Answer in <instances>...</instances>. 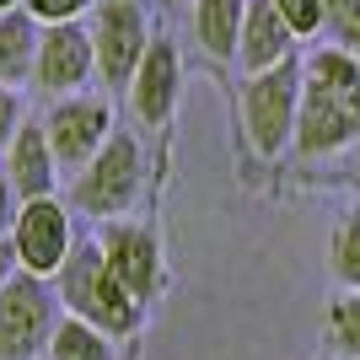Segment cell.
Masks as SVG:
<instances>
[{
  "instance_id": "1",
  "label": "cell",
  "mask_w": 360,
  "mask_h": 360,
  "mask_svg": "<svg viewBox=\"0 0 360 360\" xmlns=\"http://www.w3.org/2000/svg\"><path fill=\"white\" fill-rule=\"evenodd\" d=\"M360 140V54L355 49H317L301 60L296 103V156H333Z\"/></svg>"
},
{
  "instance_id": "25",
  "label": "cell",
  "mask_w": 360,
  "mask_h": 360,
  "mask_svg": "<svg viewBox=\"0 0 360 360\" xmlns=\"http://www.w3.org/2000/svg\"><path fill=\"white\" fill-rule=\"evenodd\" d=\"M6 11H22V0H0V16H6Z\"/></svg>"
},
{
  "instance_id": "13",
  "label": "cell",
  "mask_w": 360,
  "mask_h": 360,
  "mask_svg": "<svg viewBox=\"0 0 360 360\" xmlns=\"http://www.w3.org/2000/svg\"><path fill=\"white\" fill-rule=\"evenodd\" d=\"M296 54V32L285 27V16L274 11V0H248L242 11V38H237V65L248 75L274 70Z\"/></svg>"
},
{
  "instance_id": "8",
  "label": "cell",
  "mask_w": 360,
  "mask_h": 360,
  "mask_svg": "<svg viewBox=\"0 0 360 360\" xmlns=\"http://www.w3.org/2000/svg\"><path fill=\"white\" fill-rule=\"evenodd\" d=\"M44 135H49L60 172H81L103 150V140L113 135V108L103 97H60L44 119Z\"/></svg>"
},
{
  "instance_id": "15",
  "label": "cell",
  "mask_w": 360,
  "mask_h": 360,
  "mask_svg": "<svg viewBox=\"0 0 360 360\" xmlns=\"http://www.w3.org/2000/svg\"><path fill=\"white\" fill-rule=\"evenodd\" d=\"M38 32H44V22H32L27 11H6V16H0V86H22V81H32Z\"/></svg>"
},
{
  "instance_id": "12",
  "label": "cell",
  "mask_w": 360,
  "mask_h": 360,
  "mask_svg": "<svg viewBox=\"0 0 360 360\" xmlns=\"http://www.w3.org/2000/svg\"><path fill=\"white\" fill-rule=\"evenodd\" d=\"M6 178H11L16 199H49L60 188V162L49 150L44 119H22V129L6 146Z\"/></svg>"
},
{
  "instance_id": "23",
  "label": "cell",
  "mask_w": 360,
  "mask_h": 360,
  "mask_svg": "<svg viewBox=\"0 0 360 360\" xmlns=\"http://www.w3.org/2000/svg\"><path fill=\"white\" fill-rule=\"evenodd\" d=\"M11 221H16V188L6 178V162H0V237L11 231Z\"/></svg>"
},
{
  "instance_id": "26",
  "label": "cell",
  "mask_w": 360,
  "mask_h": 360,
  "mask_svg": "<svg viewBox=\"0 0 360 360\" xmlns=\"http://www.w3.org/2000/svg\"><path fill=\"white\" fill-rule=\"evenodd\" d=\"M355 183H360V140H355Z\"/></svg>"
},
{
  "instance_id": "11",
  "label": "cell",
  "mask_w": 360,
  "mask_h": 360,
  "mask_svg": "<svg viewBox=\"0 0 360 360\" xmlns=\"http://www.w3.org/2000/svg\"><path fill=\"white\" fill-rule=\"evenodd\" d=\"M178 86H183V60H178V44L172 38H150L146 60L135 65L129 75V108H135L140 124H167L172 119V108H178Z\"/></svg>"
},
{
  "instance_id": "9",
  "label": "cell",
  "mask_w": 360,
  "mask_h": 360,
  "mask_svg": "<svg viewBox=\"0 0 360 360\" xmlns=\"http://www.w3.org/2000/svg\"><path fill=\"white\" fill-rule=\"evenodd\" d=\"M91 75H97L91 32L81 22H49L38 32V54H32V86L49 97H75Z\"/></svg>"
},
{
  "instance_id": "7",
  "label": "cell",
  "mask_w": 360,
  "mask_h": 360,
  "mask_svg": "<svg viewBox=\"0 0 360 360\" xmlns=\"http://www.w3.org/2000/svg\"><path fill=\"white\" fill-rule=\"evenodd\" d=\"M11 253H16V269L38 274V280H54L65 269V258L75 253V231H70V210L60 199H22L16 205V221H11Z\"/></svg>"
},
{
  "instance_id": "4",
  "label": "cell",
  "mask_w": 360,
  "mask_h": 360,
  "mask_svg": "<svg viewBox=\"0 0 360 360\" xmlns=\"http://www.w3.org/2000/svg\"><path fill=\"white\" fill-rule=\"evenodd\" d=\"M296 103H301V60L290 54L274 70H258L242 81V129L258 156H285L296 140Z\"/></svg>"
},
{
  "instance_id": "24",
  "label": "cell",
  "mask_w": 360,
  "mask_h": 360,
  "mask_svg": "<svg viewBox=\"0 0 360 360\" xmlns=\"http://www.w3.org/2000/svg\"><path fill=\"white\" fill-rule=\"evenodd\" d=\"M16 274V253H11V237H0V285Z\"/></svg>"
},
{
  "instance_id": "18",
  "label": "cell",
  "mask_w": 360,
  "mask_h": 360,
  "mask_svg": "<svg viewBox=\"0 0 360 360\" xmlns=\"http://www.w3.org/2000/svg\"><path fill=\"white\" fill-rule=\"evenodd\" d=\"M328 274L345 290H360V210L339 215V226L328 231Z\"/></svg>"
},
{
  "instance_id": "3",
  "label": "cell",
  "mask_w": 360,
  "mask_h": 360,
  "mask_svg": "<svg viewBox=\"0 0 360 360\" xmlns=\"http://www.w3.org/2000/svg\"><path fill=\"white\" fill-rule=\"evenodd\" d=\"M140 183H146V150H140L135 135L113 129V135L103 140V150L75 172L70 205L81 215H97V221H119L140 199Z\"/></svg>"
},
{
  "instance_id": "17",
  "label": "cell",
  "mask_w": 360,
  "mask_h": 360,
  "mask_svg": "<svg viewBox=\"0 0 360 360\" xmlns=\"http://www.w3.org/2000/svg\"><path fill=\"white\" fill-rule=\"evenodd\" d=\"M323 339L339 360H360V290H339L323 317Z\"/></svg>"
},
{
  "instance_id": "14",
  "label": "cell",
  "mask_w": 360,
  "mask_h": 360,
  "mask_svg": "<svg viewBox=\"0 0 360 360\" xmlns=\"http://www.w3.org/2000/svg\"><path fill=\"white\" fill-rule=\"evenodd\" d=\"M248 0H194V38L210 60H237Z\"/></svg>"
},
{
  "instance_id": "19",
  "label": "cell",
  "mask_w": 360,
  "mask_h": 360,
  "mask_svg": "<svg viewBox=\"0 0 360 360\" xmlns=\"http://www.w3.org/2000/svg\"><path fill=\"white\" fill-rule=\"evenodd\" d=\"M323 16H328L333 44L360 54V0H323Z\"/></svg>"
},
{
  "instance_id": "6",
  "label": "cell",
  "mask_w": 360,
  "mask_h": 360,
  "mask_svg": "<svg viewBox=\"0 0 360 360\" xmlns=\"http://www.w3.org/2000/svg\"><path fill=\"white\" fill-rule=\"evenodd\" d=\"M91 60H97V81L113 91L129 86L135 65L150 49V27H146V6L140 0H97L91 11Z\"/></svg>"
},
{
  "instance_id": "21",
  "label": "cell",
  "mask_w": 360,
  "mask_h": 360,
  "mask_svg": "<svg viewBox=\"0 0 360 360\" xmlns=\"http://www.w3.org/2000/svg\"><path fill=\"white\" fill-rule=\"evenodd\" d=\"M91 0H22V11L32 16V22H81V11H86Z\"/></svg>"
},
{
  "instance_id": "10",
  "label": "cell",
  "mask_w": 360,
  "mask_h": 360,
  "mask_svg": "<svg viewBox=\"0 0 360 360\" xmlns=\"http://www.w3.org/2000/svg\"><path fill=\"white\" fill-rule=\"evenodd\" d=\"M97 248H103L113 280H119L135 301H150V296H156V285H162V242H156V231H150V226L108 221L103 237H97Z\"/></svg>"
},
{
  "instance_id": "2",
  "label": "cell",
  "mask_w": 360,
  "mask_h": 360,
  "mask_svg": "<svg viewBox=\"0 0 360 360\" xmlns=\"http://www.w3.org/2000/svg\"><path fill=\"white\" fill-rule=\"evenodd\" d=\"M54 296H60V307L70 317L103 328L108 339H129V333L140 328V317H146V301H135L113 280V269H108V258H103L97 242H75V253L65 258V269L54 274Z\"/></svg>"
},
{
  "instance_id": "27",
  "label": "cell",
  "mask_w": 360,
  "mask_h": 360,
  "mask_svg": "<svg viewBox=\"0 0 360 360\" xmlns=\"http://www.w3.org/2000/svg\"><path fill=\"white\" fill-rule=\"evenodd\" d=\"M172 6H194V0H172Z\"/></svg>"
},
{
  "instance_id": "22",
  "label": "cell",
  "mask_w": 360,
  "mask_h": 360,
  "mask_svg": "<svg viewBox=\"0 0 360 360\" xmlns=\"http://www.w3.org/2000/svg\"><path fill=\"white\" fill-rule=\"evenodd\" d=\"M16 129H22V97H16V86H0V150L11 146Z\"/></svg>"
},
{
  "instance_id": "20",
  "label": "cell",
  "mask_w": 360,
  "mask_h": 360,
  "mask_svg": "<svg viewBox=\"0 0 360 360\" xmlns=\"http://www.w3.org/2000/svg\"><path fill=\"white\" fill-rule=\"evenodd\" d=\"M274 11L285 16V27L301 38H317V32L328 27V16H323V0H274Z\"/></svg>"
},
{
  "instance_id": "5",
  "label": "cell",
  "mask_w": 360,
  "mask_h": 360,
  "mask_svg": "<svg viewBox=\"0 0 360 360\" xmlns=\"http://www.w3.org/2000/svg\"><path fill=\"white\" fill-rule=\"evenodd\" d=\"M54 307L60 296L49 290V280L16 269L0 285V360H38L54 339Z\"/></svg>"
},
{
  "instance_id": "16",
  "label": "cell",
  "mask_w": 360,
  "mask_h": 360,
  "mask_svg": "<svg viewBox=\"0 0 360 360\" xmlns=\"http://www.w3.org/2000/svg\"><path fill=\"white\" fill-rule=\"evenodd\" d=\"M44 355L49 360H113V339H108L103 328H91V323L65 312L60 323H54V339H49Z\"/></svg>"
}]
</instances>
